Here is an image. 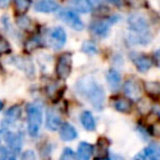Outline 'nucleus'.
Instances as JSON below:
<instances>
[{
	"label": "nucleus",
	"mask_w": 160,
	"mask_h": 160,
	"mask_svg": "<svg viewBox=\"0 0 160 160\" xmlns=\"http://www.w3.org/2000/svg\"><path fill=\"white\" fill-rule=\"evenodd\" d=\"M76 91L91 104L95 110H102L105 104V91L104 89L90 76L80 78L75 84Z\"/></svg>",
	"instance_id": "obj_1"
},
{
	"label": "nucleus",
	"mask_w": 160,
	"mask_h": 160,
	"mask_svg": "<svg viewBox=\"0 0 160 160\" xmlns=\"http://www.w3.org/2000/svg\"><path fill=\"white\" fill-rule=\"evenodd\" d=\"M129 28L135 32L130 38V40L135 44H148L151 40V35L149 34V24L148 20L139 14H132L128 18Z\"/></svg>",
	"instance_id": "obj_2"
},
{
	"label": "nucleus",
	"mask_w": 160,
	"mask_h": 160,
	"mask_svg": "<svg viewBox=\"0 0 160 160\" xmlns=\"http://www.w3.org/2000/svg\"><path fill=\"white\" fill-rule=\"evenodd\" d=\"M26 114H28V132L30 134V136H38L42 122L41 106L36 102L29 104L26 108Z\"/></svg>",
	"instance_id": "obj_3"
},
{
	"label": "nucleus",
	"mask_w": 160,
	"mask_h": 160,
	"mask_svg": "<svg viewBox=\"0 0 160 160\" xmlns=\"http://www.w3.org/2000/svg\"><path fill=\"white\" fill-rule=\"evenodd\" d=\"M5 141H6L8 148H9V151H8L9 160H16V158L21 150V145H22L21 135L18 132L6 131L5 132Z\"/></svg>",
	"instance_id": "obj_4"
},
{
	"label": "nucleus",
	"mask_w": 160,
	"mask_h": 160,
	"mask_svg": "<svg viewBox=\"0 0 160 160\" xmlns=\"http://www.w3.org/2000/svg\"><path fill=\"white\" fill-rule=\"evenodd\" d=\"M48 41H49V45L55 49V50H59L61 49L65 42H66V32L60 26H56L54 29H51L48 34Z\"/></svg>",
	"instance_id": "obj_5"
},
{
	"label": "nucleus",
	"mask_w": 160,
	"mask_h": 160,
	"mask_svg": "<svg viewBox=\"0 0 160 160\" xmlns=\"http://www.w3.org/2000/svg\"><path fill=\"white\" fill-rule=\"evenodd\" d=\"M55 70H56V75L61 80H65L70 75L71 72V54L70 52H64L59 56Z\"/></svg>",
	"instance_id": "obj_6"
},
{
	"label": "nucleus",
	"mask_w": 160,
	"mask_h": 160,
	"mask_svg": "<svg viewBox=\"0 0 160 160\" xmlns=\"http://www.w3.org/2000/svg\"><path fill=\"white\" fill-rule=\"evenodd\" d=\"M58 16L60 20H62L65 24H68L74 30H82L84 29V24H82L81 19L79 18V15H76L74 11H71L69 9L61 10Z\"/></svg>",
	"instance_id": "obj_7"
},
{
	"label": "nucleus",
	"mask_w": 160,
	"mask_h": 160,
	"mask_svg": "<svg viewBox=\"0 0 160 160\" xmlns=\"http://www.w3.org/2000/svg\"><path fill=\"white\" fill-rule=\"evenodd\" d=\"M112 24L110 22L109 18L106 20H94L90 25H89V29L90 31L95 35V36H99V38H105L108 34H109V30H110V26Z\"/></svg>",
	"instance_id": "obj_8"
},
{
	"label": "nucleus",
	"mask_w": 160,
	"mask_h": 160,
	"mask_svg": "<svg viewBox=\"0 0 160 160\" xmlns=\"http://www.w3.org/2000/svg\"><path fill=\"white\" fill-rule=\"evenodd\" d=\"M124 92L131 100H138L141 94V85L136 79H129L124 84Z\"/></svg>",
	"instance_id": "obj_9"
},
{
	"label": "nucleus",
	"mask_w": 160,
	"mask_h": 160,
	"mask_svg": "<svg viewBox=\"0 0 160 160\" xmlns=\"http://www.w3.org/2000/svg\"><path fill=\"white\" fill-rule=\"evenodd\" d=\"M130 56H131V60H132V62L135 64V66H136L140 71H142V72L148 71V70L151 68V65H152L151 59H150L148 55H145V54L131 52Z\"/></svg>",
	"instance_id": "obj_10"
},
{
	"label": "nucleus",
	"mask_w": 160,
	"mask_h": 160,
	"mask_svg": "<svg viewBox=\"0 0 160 160\" xmlns=\"http://www.w3.org/2000/svg\"><path fill=\"white\" fill-rule=\"evenodd\" d=\"M38 12H54L59 9V4L56 0H38L34 5Z\"/></svg>",
	"instance_id": "obj_11"
},
{
	"label": "nucleus",
	"mask_w": 160,
	"mask_h": 160,
	"mask_svg": "<svg viewBox=\"0 0 160 160\" xmlns=\"http://www.w3.org/2000/svg\"><path fill=\"white\" fill-rule=\"evenodd\" d=\"M61 125V118L55 110H49L46 114V126L50 130H58Z\"/></svg>",
	"instance_id": "obj_12"
},
{
	"label": "nucleus",
	"mask_w": 160,
	"mask_h": 160,
	"mask_svg": "<svg viewBox=\"0 0 160 160\" xmlns=\"http://www.w3.org/2000/svg\"><path fill=\"white\" fill-rule=\"evenodd\" d=\"M76 136H78V134H76V130H75V128L72 125L65 122V124H62L60 126V138H61V140H64V141H71Z\"/></svg>",
	"instance_id": "obj_13"
},
{
	"label": "nucleus",
	"mask_w": 160,
	"mask_h": 160,
	"mask_svg": "<svg viewBox=\"0 0 160 160\" xmlns=\"http://www.w3.org/2000/svg\"><path fill=\"white\" fill-rule=\"evenodd\" d=\"M92 155V145L81 141L78 146V159L79 160H90Z\"/></svg>",
	"instance_id": "obj_14"
},
{
	"label": "nucleus",
	"mask_w": 160,
	"mask_h": 160,
	"mask_svg": "<svg viewBox=\"0 0 160 160\" xmlns=\"http://www.w3.org/2000/svg\"><path fill=\"white\" fill-rule=\"evenodd\" d=\"M144 155L149 160H160V145L156 142L149 144L144 149Z\"/></svg>",
	"instance_id": "obj_15"
},
{
	"label": "nucleus",
	"mask_w": 160,
	"mask_h": 160,
	"mask_svg": "<svg viewBox=\"0 0 160 160\" xmlns=\"http://www.w3.org/2000/svg\"><path fill=\"white\" fill-rule=\"evenodd\" d=\"M21 116V108L19 105H15V106H11L8 111H6V115H5V122L4 125H9V124H14L19 118Z\"/></svg>",
	"instance_id": "obj_16"
},
{
	"label": "nucleus",
	"mask_w": 160,
	"mask_h": 160,
	"mask_svg": "<svg viewBox=\"0 0 160 160\" xmlns=\"http://www.w3.org/2000/svg\"><path fill=\"white\" fill-rule=\"evenodd\" d=\"M80 121L88 131H94L95 130V126H96L95 119H94V116L90 111H82V114L80 116Z\"/></svg>",
	"instance_id": "obj_17"
},
{
	"label": "nucleus",
	"mask_w": 160,
	"mask_h": 160,
	"mask_svg": "<svg viewBox=\"0 0 160 160\" xmlns=\"http://www.w3.org/2000/svg\"><path fill=\"white\" fill-rule=\"evenodd\" d=\"M15 61H14V65L15 66H18L19 69H21L22 71H25V72H28V74H32V71H34V66H32V64H31V61L30 60H28V59H25V58H15L14 59Z\"/></svg>",
	"instance_id": "obj_18"
},
{
	"label": "nucleus",
	"mask_w": 160,
	"mask_h": 160,
	"mask_svg": "<svg viewBox=\"0 0 160 160\" xmlns=\"http://www.w3.org/2000/svg\"><path fill=\"white\" fill-rule=\"evenodd\" d=\"M72 6L79 12H90L92 10V4L90 0H72Z\"/></svg>",
	"instance_id": "obj_19"
},
{
	"label": "nucleus",
	"mask_w": 160,
	"mask_h": 160,
	"mask_svg": "<svg viewBox=\"0 0 160 160\" xmlns=\"http://www.w3.org/2000/svg\"><path fill=\"white\" fill-rule=\"evenodd\" d=\"M114 108H115V110H118L120 112H129L131 110V102L128 99L119 98L114 101Z\"/></svg>",
	"instance_id": "obj_20"
},
{
	"label": "nucleus",
	"mask_w": 160,
	"mask_h": 160,
	"mask_svg": "<svg viewBox=\"0 0 160 160\" xmlns=\"http://www.w3.org/2000/svg\"><path fill=\"white\" fill-rule=\"evenodd\" d=\"M106 79H108L109 85L112 89H118L119 88V85H120V74L116 70H114V69L109 70L108 74H106Z\"/></svg>",
	"instance_id": "obj_21"
},
{
	"label": "nucleus",
	"mask_w": 160,
	"mask_h": 160,
	"mask_svg": "<svg viewBox=\"0 0 160 160\" xmlns=\"http://www.w3.org/2000/svg\"><path fill=\"white\" fill-rule=\"evenodd\" d=\"M31 5V1L30 0H14V6H15V11L19 14V15H24L29 8Z\"/></svg>",
	"instance_id": "obj_22"
},
{
	"label": "nucleus",
	"mask_w": 160,
	"mask_h": 160,
	"mask_svg": "<svg viewBox=\"0 0 160 160\" xmlns=\"http://www.w3.org/2000/svg\"><path fill=\"white\" fill-rule=\"evenodd\" d=\"M145 88L149 92L150 96L152 98H160V82L156 81H151V82H146Z\"/></svg>",
	"instance_id": "obj_23"
},
{
	"label": "nucleus",
	"mask_w": 160,
	"mask_h": 160,
	"mask_svg": "<svg viewBox=\"0 0 160 160\" xmlns=\"http://www.w3.org/2000/svg\"><path fill=\"white\" fill-rule=\"evenodd\" d=\"M40 45H41L40 39H39L38 36H32V38H30V39L25 42V50H26V51H32V50L38 49Z\"/></svg>",
	"instance_id": "obj_24"
},
{
	"label": "nucleus",
	"mask_w": 160,
	"mask_h": 160,
	"mask_svg": "<svg viewBox=\"0 0 160 160\" xmlns=\"http://www.w3.org/2000/svg\"><path fill=\"white\" fill-rule=\"evenodd\" d=\"M16 24L21 28V29H24V30H29V29H31V20L28 18V16H25V15H20L18 19H16Z\"/></svg>",
	"instance_id": "obj_25"
},
{
	"label": "nucleus",
	"mask_w": 160,
	"mask_h": 160,
	"mask_svg": "<svg viewBox=\"0 0 160 160\" xmlns=\"http://www.w3.org/2000/svg\"><path fill=\"white\" fill-rule=\"evenodd\" d=\"M82 51L86 52V54H95L96 52V46L92 41H85L82 44Z\"/></svg>",
	"instance_id": "obj_26"
},
{
	"label": "nucleus",
	"mask_w": 160,
	"mask_h": 160,
	"mask_svg": "<svg viewBox=\"0 0 160 160\" xmlns=\"http://www.w3.org/2000/svg\"><path fill=\"white\" fill-rule=\"evenodd\" d=\"M60 160H75V154H74V151H72L71 149L66 148V149L62 151V154H61V156H60Z\"/></svg>",
	"instance_id": "obj_27"
},
{
	"label": "nucleus",
	"mask_w": 160,
	"mask_h": 160,
	"mask_svg": "<svg viewBox=\"0 0 160 160\" xmlns=\"http://www.w3.org/2000/svg\"><path fill=\"white\" fill-rule=\"evenodd\" d=\"M20 160H36V155L32 150H25L20 158Z\"/></svg>",
	"instance_id": "obj_28"
},
{
	"label": "nucleus",
	"mask_w": 160,
	"mask_h": 160,
	"mask_svg": "<svg viewBox=\"0 0 160 160\" xmlns=\"http://www.w3.org/2000/svg\"><path fill=\"white\" fill-rule=\"evenodd\" d=\"M9 50H10V45H9V42H8L4 38L0 36V54H2V52H8Z\"/></svg>",
	"instance_id": "obj_29"
},
{
	"label": "nucleus",
	"mask_w": 160,
	"mask_h": 160,
	"mask_svg": "<svg viewBox=\"0 0 160 160\" xmlns=\"http://www.w3.org/2000/svg\"><path fill=\"white\" fill-rule=\"evenodd\" d=\"M126 2H128V5L129 6H144L145 4H146V1L145 0H125Z\"/></svg>",
	"instance_id": "obj_30"
},
{
	"label": "nucleus",
	"mask_w": 160,
	"mask_h": 160,
	"mask_svg": "<svg viewBox=\"0 0 160 160\" xmlns=\"http://www.w3.org/2000/svg\"><path fill=\"white\" fill-rule=\"evenodd\" d=\"M150 131H151V134H154V135L159 136V135H160V121H158V122L152 124V125H151V128H150Z\"/></svg>",
	"instance_id": "obj_31"
},
{
	"label": "nucleus",
	"mask_w": 160,
	"mask_h": 160,
	"mask_svg": "<svg viewBox=\"0 0 160 160\" xmlns=\"http://www.w3.org/2000/svg\"><path fill=\"white\" fill-rule=\"evenodd\" d=\"M0 160H8V150L0 146Z\"/></svg>",
	"instance_id": "obj_32"
},
{
	"label": "nucleus",
	"mask_w": 160,
	"mask_h": 160,
	"mask_svg": "<svg viewBox=\"0 0 160 160\" xmlns=\"http://www.w3.org/2000/svg\"><path fill=\"white\" fill-rule=\"evenodd\" d=\"M154 59H155L156 65L160 68V49H158V50L155 51V54H154Z\"/></svg>",
	"instance_id": "obj_33"
},
{
	"label": "nucleus",
	"mask_w": 160,
	"mask_h": 160,
	"mask_svg": "<svg viewBox=\"0 0 160 160\" xmlns=\"http://www.w3.org/2000/svg\"><path fill=\"white\" fill-rule=\"evenodd\" d=\"M110 4H112V5H115V6H118V8H120L121 5H122V1L121 0H108Z\"/></svg>",
	"instance_id": "obj_34"
},
{
	"label": "nucleus",
	"mask_w": 160,
	"mask_h": 160,
	"mask_svg": "<svg viewBox=\"0 0 160 160\" xmlns=\"http://www.w3.org/2000/svg\"><path fill=\"white\" fill-rule=\"evenodd\" d=\"M132 160H145V155H144V152H139V154H136L134 158H132Z\"/></svg>",
	"instance_id": "obj_35"
},
{
	"label": "nucleus",
	"mask_w": 160,
	"mask_h": 160,
	"mask_svg": "<svg viewBox=\"0 0 160 160\" xmlns=\"http://www.w3.org/2000/svg\"><path fill=\"white\" fill-rule=\"evenodd\" d=\"M10 1H11V0H0V8H6V6H9Z\"/></svg>",
	"instance_id": "obj_36"
},
{
	"label": "nucleus",
	"mask_w": 160,
	"mask_h": 160,
	"mask_svg": "<svg viewBox=\"0 0 160 160\" xmlns=\"http://www.w3.org/2000/svg\"><path fill=\"white\" fill-rule=\"evenodd\" d=\"M90 1H91V4H95V5H99V4H100V2L102 1V0H90Z\"/></svg>",
	"instance_id": "obj_37"
},
{
	"label": "nucleus",
	"mask_w": 160,
	"mask_h": 160,
	"mask_svg": "<svg viewBox=\"0 0 160 160\" xmlns=\"http://www.w3.org/2000/svg\"><path fill=\"white\" fill-rule=\"evenodd\" d=\"M2 108H4V104H2V101H0V111L2 110Z\"/></svg>",
	"instance_id": "obj_38"
},
{
	"label": "nucleus",
	"mask_w": 160,
	"mask_h": 160,
	"mask_svg": "<svg viewBox=\"0 0 160 160\" xmlns=\"http://www.w3.org/2000/svg\"><path fill=\"white\" fill-rule=\"evenodd\" d=\"M98 160H110V159H98Z\"/></svg>",
	"instance_id": "obj_39"
}]
</instances>
